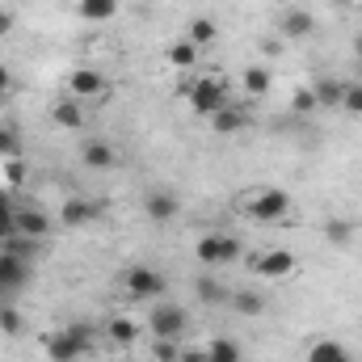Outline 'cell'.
Here are the masks:
<instances>
[{"instance_id":"cell-1","label":"cell","mask_w":362,"mask_h":362,"mask_svg":"<svg viewBox=\"0 0 362 362\" xmlns=\"http://www.w3.org/2000/svg\"><path fill=\"white\" fill-rule=\"evenodd\" d=\"M240 211H245V219H253V223H282V219L291 215V194L262 185V189H253V194L240 198Z\"/></svg>"},{"instance_id":"cell-2","label":"cell","mask_w":362,"mask_h":362,"mask_svg":"<svg viewBox=\"0 0 362 362\" xmlns=\"http://www.w3.org/2000/svg\"><path fill=\"white\" fill-rule=\"evenodd\" d=\"M42 346H47V358L51 362H76L93 350V329L89 325H68L59 333H47Z\"/></svg>"},{"instance_id":"cell-3","label":"cell","mask_w":362,"mask_h":362,"mask_svg":"<svg viewBox=\"0 0 362 362\" xmlns=\"http://www.w3.org/2000/svg\"><path fill=\"white\" fill-rule=\"evenodd\" d=\"M240 240L232 236V232H206L202 240H198V262L202 266H211V270H219V266H232V262H240Z\"/></svg>"},{"instance_id":"cell-4","label":"cell","mask_w":362,"mask_h":362,"mask_svg":"<svg viewBox=\"0 0 362 362\" xmlns=\"http://www.w3.org/2000/svg\"><path fill=\"white\" fill-rule=\"evenodd\" d=\"M189 105H194V114L215 118V114L228 105V89H223V81H219V76H202V81H194V85H189Z\"/></svg>"},{"instance_id":"cell-5","label":"cell","mask_w":362,"mask_h":362,"mask_svg":"<svg viewBox=\"0 0 362 362\" xmlns=\"http://www.w3.org/2000/svg\"><path fill=\"white\" fill-rule=\"evenodd\" d=\"M122 286H127L131 299H160L165 286H169V278L160 270H152V266H131V270L122 274Z\"/></svg>"},{"instance_id":"cell-6","label":"cell","mask_w":362,"mask_h":362,"mask_svg":"<svg viewBox=\"0 0 362 362\" xmlns=\"http://www.w3.org/2000/svg\"><path fill=\"white\" fill-rule=\"evenodd\" d=\"M148 329H152V337H173V341H181L185 329H189V316L181 312V303H156L148 312Z\"/></svg>"},{"instance_id":"cell-7","label":"cell","mask_w":362,"mask_h":362,"mask_svg":"<svg viewBox=\"0 0 362 362\" xmlns=\"http://www.w3.org/2000/svg\"><path fill=\"white\" fill-rule=\"evenodd\" d=\"M257 278H286V274H295V253L291 249H266L262 257H253L249 262Z\"/></svg>"},{"instance_id":"cell-8","label":"cell","mask_w":362,"mask_h":362,"mask_svg":"<svg viewBox=\"0 0 362 362\" xmlns=\"http://www.w3.org/2000/svg\"><path fill=\"white\" fill-rule=\"evenodd\" d=\"M13 223H17L21 236H34V240H47L51 228H55V219H51L47 211H38V206H17V211H13Z\"/></svg>"},{"instance_id":"cell-9","label":"cell","mask_w":362,"mask_h":362,"mask_svg":"<svg viewBox=\"0 0 362 362\" xmlns=\"http://www.w3.org/2000/svg\"><path fill=\"white\" fill-rule=\"evenodd\" d=\"M278 34L291 38V42L312 38V34H316V17H312L308 8H282V17H278Z\"/></svg>"},{"instance_id":"cell-10","label":"cell","mask_w":362,"mask_h":362,"mask_svg":"<svg viewBox=\"0 0 362 362\" xmlns=\"http://www.w3.org/2000/svg\"><path fill=\"white\" fill-rule=\"evenodd\" d=\"M194 295H198V303H206V308H228V303H232V286L219 282L215 274H198V278H194Z\"/></svg>"},{"instance_id":"cell-11","label":"cell","mask_w":362,"mask_h":362,"mask_svg":"<svg viewBox=\"0 0 362 362\" xmlns=\"http://www.w3.org/2000/svg\"><path fill=\"white\" fill-rule=\"evenodd\" d=\"M97 215H101V206H97L93 198H68V202L59 206V223H64V228H85Z\"/></svg>"},{"instance_id":"cell-12","label":"cell","mask_w":362,"mask_h":362,"mask_svg":"<svg viewBox=\"0 0 362 362\" xmlns=\"http://www.w3.org/2000/svg\"><path fill=\"white\" fill-rule=\"evenodd\" d=\"M177 211H181V202L169 194V189H152V194H144V215H148L152 223H169Z\"/></svg>"},{"instance_id":"cell-13","label":"cell","mask_w":362,"mask_h":362,"mask_svg":"<svg viewBox=\"0 0 362 362\" xmlns=\"http://www.w3.org/2000/svg\"><path fill=\"white\" fill-rule=\"evenodd\" d=\"M249 122H253V114H249L245 105H232V101H228V105H223V110H219V114L211 118L215 135H236V131H245Z\"/></svg>"},{"instance_id":"cell-14","label":"cell","mask_w":362,"mask_h":362,"mask_svg":"<svg viewBox=\"0 0 362 362\" xmlns=\"http://www.w3.org/2000/svg\"><path fill=\"white\" fill-rule=\"evenodd\" d=\"M68 89L76 101H85V97H97V93H105V76L97 72V68H76L72 76H68Z\"/></svg>"},{"instance_id":"cell-15","label":"cell","mask_w":362,"mask_h":362,"mask_svg":"<svg viewBox=\"0 0 362 362\" xmlns=\"http://www.w3.org/2000/svg\"><path fill=\"white\" fill-rule=\"evenodd\" d=\"M81 160L97 169V173H105V169H114L118 165V152H114V144H105V139H89L85 148H81Z\"/></svg>"},{"instance_id":"cell-16","label":"cell","mask_w":362,"mask_h":362,"mask_svg":"<svg viewBox=\"0 0 362 362\" xmlns=\"http://www.w3.org/2000/svg\"><path fill=\"white\" fill-rule=\"evenodd\" d=\"M30 278V262L13 257V253H0V291H21Z\"/></svg>"},{"instance_id":"cell-17","label":"cell","mask_w":362,"mask_h":362,"mask_svg":"<svg viewBox=\"0 0 362 362\" xmlns=\"http://www.w3.org/2000/svg\"><path fill=\"white\" fill-rule=\"evenodd\" d=\"M51 118H55L64 131H81V127H85V105H81L76 97H68V101H59V105L51 110Z\"/></svg>"},{"instance_id":"cell-18","label":"cell","mask_w":362,"mask_h":362,"mask_svg":"<svg viewBox=\"0 0 362 362\" xmlns=\"http://www.w3.org/2000/svg\"><path fill=\"white\" fill-rule=\"evenodd\" d=\"M0 253H13V257H21V262H34L38 253H42V240H34V236H21V232H13L4 245H0Z\"/></svg>"},{"instance_id":"cell-19","label":"cell","mask_w":362,"mask_h":362,"mask_svg":"<svg viewBox=\"0 0 362 362\" xmlns=\"http://www.w3.org/2000/svg\"><path fill=\"white\" fill-rule=\"evenodd\" d=\"M232 312H240V316H262L266 312V295L262 291H232V303H228Z\"/></svg>"},{"instance_id":"cell-20","label":"cell","mask_w":362,"mask_h":362,"mask_svg":"<svg viewBox=\"0 0 362 362\" xmlns=\"http://www.w3.org/2000/svg\"><path fill=\"white\" fill-rule=\"evenodd\" d=\"M76 13H81V21H110L114 13H118V0H76Z\"/></svg>"},{"instance_id":"cell-21","label":"cell","mask_w":362,"mask_h":362,"mask_svg":"<svg viewBox=\"0 0 362 362\" xmlns=\"http://www.w3.org/2000/svg\"><path fill=\"white\" fill-rule=\"evenodd\" d=\"M308 362H354V358H350V350H346L341 341L325 337V341H316V346L308 350Z\"/></svg>"},{"instance_id":"cell-22","label":"cell","mask_w":362,"mask_h":362,"mask_svg":"<svg viewBox=\"0 0 362 362\" xmlns=\"http://www.w3.org/2000/svg\"><path fill=\"white\" fill-rule=\"evenodd\" d=\"M341 89H346V81H337V76H316L312 81L316 105H341Z\"/></svg>"},{"instance_id":"cell-23","label":"cell","mask_w":362,"mask_h":362,"mask_svg":"<svg viewBox=\"0 0 362 362\" xmlns=\"http://www.w3.org/2000/svg\"><path fill=\"white\" fill-rule=\"evenodd\" d=\"M105 333H110V341H114V346H131V341L139 337V325H135V320H127V316H110Z\"/></svg>"},{"instance_id":"cell-24","label":"cell","mask_w":362,"mask_h":362,"mask_svg":"<svg viewBox=\"0 0 362 362\" xmlns=\"http://www.w3.org/2000/svg\"><path fill=\"white\" fill-rule=\"evenodd\" d=\"M206 362H245V354H240V346L232 337H215L206 346Z\"/></svg>"},{"instance_id":"cell-25","label":"cell","mask_w":362,"mask_h":362,"mask_svg":"<svg viewBox=\"0 0 362 362\" xmlns=\"http://www.w3.org/2000/svg\"><path fill=\"white\" fill-rule=\"evenodd\" d=\"M215 38H219V25H215L211 17H194V21H189V42H194L198 51H202V47H211Z\"/></svg>"},{"instance_id":"cell-26","label":"cell","mask_w":362,"mask_h":362,"mask_svg":"<svg viewBox=\"0 0 362 362\" xmlns=\"http://www.w3.org/2000/svg\"><path fill=\"white\" fill-rule=\"evenodd\" d=\"M245 93H253V97H262V93H270V68H262V64H253V68H245Z\"/></svg>"},{"instance_id":"cell-27","label":"cell","mask_w":362,"mask_h":362,"mask_svg":"<svg viewBox=\"0 0 362 362\" xmlns=\"http://www.w3.org/2000/svg\"><path fill=\"white\" fill-rule=\"evenodd\" d=\"M169 64H173V68H181V72H185V68H194V64H198V47H194L189 38L173 42V47H169Z\"/></svg>"},{"instance_id":"cell-28","label":"cell","mask_w":362,"mask_h":362,"mask_svg":"<svg viewBox=\"0 0 362 362\" xmlns=\"http://www.w3.org/2000/svg\"><path fill=\"white\" fill-rule=\"evenodd\" d=\"M152 358L156 362H177L181 358V341H173V337H152Z\"/></svg>"},{"instance_id":"cell-29","label":"cell","mask_w":362,"mask_h":362,"mask_svg":"<svg viewBox=\"0 0 362 362\" xmlns=\"http://www.w3.org/2000/svg\"><path fill=\"white\" fill-rule=\"evenodd\" d=\"M21 329H25L21 312H17V308H0V333H4V337H21Z\"/></svg>"},{"instance_id":"cell-30","label":"cell","mask_w":362,"mask_h":362,"mask_svg":"<svg viewBox=\"0 0 362 362\" xmlns=\"http://www.w3.org/2000/svg\"><path fill=\"white\" fill-rule=\"evenodd\" d=\"M325 236H329L333 245H350V240H354V223H346V219H329Z\"/></svg>"},{"instance_id":"cell-31","label":"cell","mask_w":362,"mask_h":362,"mask_svg":"<svg viewBox=\"0 0 362 362\" xmlns=\"http://www.w3.org/2000/svg\"><path fill=\"white\" fill-rule=\"evenodd\" d=\"M341 110L362 114V85L358 81H346V89H341Z\"/></svg>"},{"instance_id":"cell-32","label":"cell","mask_w":362,"mask_h":362,"mask_svg":"<svg viewBox=\"0 0 362 362\" xmlns=\"http://www.w3.org/2000/svg\"><path fill=\"white\" fill-rule=\"evenodd\" d=\"M25 177H30L25 160H21V156H8V165H4V181H8V185H21Z\"/></svg>"},{"instance_id":"cell-33","label":"cell","mask_w":362,"mask_h":362,"mask_svg":"<svg viewBox=\"0 0 362 362\" xmlns=\"http://www.w3.org/2000/svg\"><path fill=\"white\" fill-rule=\"evenodd\" d=\"M291 110H295V114H312V110H320V105H316V93L299 89L295 93V101H291Z\"/></svg>"},{"instance_id":"cell-34","label":"cell","mask_w":362,"mask_h":362,"mask_svg":"<svg viewBox=\"0 0 362 362\" xmlns=\"http://www.w3.org/2000/svg\"><path fill=\"white\" fill-rule=\"evenodd\" d=\"M17 152H21V139H17V131L0 127V156H17Z\"/></svg>"},{"instance_id":"cell-35","label":"cell","mask_w":362,"mask_h":362,"mask_svg":"<svg viewBox=\"0 0 362 362\" xmlns=\"http://www.w3.org/2000/svg\"><path fill=\"white\" fill-rule=\"evenodd\" d=\"M177 362H206V350H194V346H181Z\"/></svg>"},{"instance_id":"cell-36","label":"cell","mask_w":362,"mask_h":362,"mask_svg":"<svg viewBox=\"0 0 362 362\" xmlns=\"http://www.w3.org/2000/svg\"><path fill=\"white\" fill-rule=\"evenodd\" d=\"M13 232H17V223H13V215H0V245H4V240H8Z\"/></svg>"},{"instance_id":"cell-37","label":"cell","mask_w":362,"mask_h":362,"mask_svg":"<svg viewBox=\"0 0 362 362\" xmlns=\"http://www.w3.org/2000/svg\"><path fill=\"white\" fill-rule=\"evenodd\" d=\"M17 211V202H13V194L8 189H0V215H13Z\"/></svg>"},{"instance_id":"cell-38","label":"cell","mask_w":362,"mask_h":362,"mask_svg":"<svg viewBox=\"0 0 362 362\" xmlns=\"http://www.w3.org/2000/svg\"><path fill=\"white\" fill-rule=\"evenodd\" d=\"M0 93H13V72L0 64Z\"/></svg>"},{"instance_id":"cell-39","label":"cell","mask_w":362,"mask_h":362,"mask_svg":"<svg viewBox=\"0 0 362 362\" xmlns=\"http://www.w3.org/2000/svg\"><path fill=\"white\" fill-rule=\"evenodd\" d=\"M0 34H13V13L8 8H0Z\"/></svg>"},{"instance_id":"cell-40","label":"cell","mask_w":362,"mask_h":362,"mask_svg":"<svg viewBox=\"0 0 362 362\" xmlns=\"http://www.w3.org/2000/svg\"><path fill=\"white\" fill-rule=\"evenodd\" d=\"M8 97H13V93H0V105H4V101H8Z\"/></svg>"},{"instance_id":"cell-41","label":"cell","mask_w":362,"mask_h":362,"mask_svg":"<svg viewBox=\"0 0 362 362\" xmlns=\"http://www.w3.org/2000/svg\"><path fill=\"white\" fill-rule=\"evenodd\" d=\"M358 59H362V34H358Z\"/></svg>"},{"instance_id":"cell-42","label":"cell","mask_w":362,"mask_h":362,"mask_svg":"<svg viewBox=\"0 0 362 362\" xmlns=\"http://www.w3.org/2000/svg\"><path fill=\"white\" fill-rule=\"evenodd\" d=\"M341 4H354V0H341Z\"/></svg>"},{"instance_id":"cell-43","label":"cell","mask_w":362,"mask_h":362,"mask_svg":"<svg viewBox=\"0 0 362 362\" xmlns=\"http://www.w3.org/2000/svg\"><path fill=\"white\" fill-rule=\"evenodd\" d=\"M358 85H362V81H358Z\"/></svg>"}]
</instances>
